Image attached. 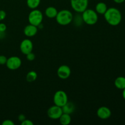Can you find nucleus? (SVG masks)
Wrapping results in <instances>:
<instances>
[{
    "instance_id": "obj_30",
    "label": "nucleus",
    "mask_w": 125,
    "mask_h": 125,
    "mask_svg": "<svg viewBox=\"0 0 125 125\" xmlns=\"http://www.w3.org/2000/svg\"><path fill=\"white\" fill-rule=\"evenodd\" d=\"M122 96H123V98H124L125 100V88L124 89H123V92H122Z\"/></svg>"
},
{
    "instance_id": "obj_28",
    "label": "nucleus",
    "mask_w": 125,
    "mask_h": 125,
    "mask_svg": "<svg viewBox=\"0 0 125 125\" xmlns=\"http://www.w3.org/2000/svg\"><path fill=\"white\" fill-rule=\"evenodd\" d=\"M6 37V33L5 32L0 31V39H3Z\"/></svg>"
},
{
    "instance_id": "obj_19",
    "label": "nucleus",
    "mask_w": 125,
    "mask_h": 125,
    "mask_svg": "<svg viewBox=\"0 0 125 125\" xmlns=\"http://www.w3.org/2000/svg\"><path fill=\"white\" fill-rule=\"evenodd\" d=\"M41 0H26L27 6L31 9H37L40 5Z\"/></svg>"
},
{
    "instance_id": "obj_5",
    "label": "nucleus",
    "mask_w": 125,
    "mask_h": 125,
    "mask_svg": "<svg viewBox=\"0 0 125 125\" xmlns=\"http://www.w3.org/2000/svg\"><path fill=\"white\" fill-rule=\"evenodd\" d=\"M53 101L55 105L62 107L68 101L67 94L63 90L56 92L53 96Z\"/></svg>"
},
{
    "instance_id": "obj_29",
    "label": "nucleus",
    "mask_w": 125,
    "mask_h": 125,
    "mask_svg": "<svg viewBox=\"0 0 125 125\" xmlns=\"http://www.w3.org/2000/svg\"><path fill=\"white\" fill-rule=\"evenodd\" d=\"M115 3L117 4H121V3H123V2H125V0H113Z\"/></svg>"
},
{
    "instance_id": "obj_18",
    "label": "nucleus",
    "mask_w": 125,
    "mask_h": 125,
    "mask_svg": "<svg viewBox=\"0 0 125 125\" xmlns=\"http://www.w3.org/2000/svg\"><path fill=\"white\" fill-rule=\"evenodd\" d=\"M37 78V73L35 71H30L28 72L26 76V79L28 83H33Z\"/></svg>"
},
{
    "instance_id": "obj_23",
    "label": "nucleus",
    "mask_w": 125,
    "mask_h": 125,
    "mask_svg": "<svg viewBox=\"0 0 125 125\" xmlns=\"http://www.w3.org/2000/svg\"><path fill=\"white\" fill-rule=\"evenodd\" d=\"M21 125H34V123L30 120H28L26 118L24 121L21 122Z\"/></svg>"
},
{
    "instance_id": "obj_4",
    "label": "nucleus",
    "mask_w": 125,
    "mask_h": 125,
    "mask_svg": "<svg viewBox=\"0 0 125 125\" xmlns=\"http://www.w3.org/2000/svg\"><path fill=\"white\" fill-rule=\"evenodd\" d=\"M43 16L40 10L37 9H32L28 15V21L29 24H31L35 26H39L42 23Z\"/></svg>"
},
{
    "instance_id": "obj_7",
    "label": "nucleus",
    "mask_w": 125,
    "mask_h": 125,
    "mask_svg": "<svg viewBox=\"0 0 125 125\" xmlns=\"http://www.w3.org/2000/svg\"><path fill=\"white\" fill-rule=\"evenodd\" d=\"M21 60L17 56H11L9 57L6 62V67L10 70L18 69L21 65Z\"/></svg>"
},
{
    "instance_id": "obj_21",
    "label": "nucleus",
    "mask_w": 125,
    "mask_h": 125,
    "mask_svg": "<svg viewBox=\"0 0 125 125\" xmlns=\"http://www.w3.org/2000/svg\"><path fill=\"white\" fill-rule=\"evenodd\" d=\"M26 59L28 61H32L35 59V56L32 52H31L29 53H28V54L26 55Z\"/></svg>"
},
{
    "instance_id": "obj_14",
    "label": "nucleus",
    "mask_w": 125,
    "mask_h": 125,
    "mask_svg": "<svg viewBox=\"0 0 125 125\" xmlns=\"http://www.w3.org/2000/svg\"><path fill=\"white\" fill-rule=\"evenodd\" d=\"M107 6L106 3L103 2H100L96 4L95 6V11L98 14L104 15L107 9Z\"/></svg>"
},
{
    "instance_id": "obj_26",
    "label": "nucleus",
    "mask_w": 125,
    "mask_h": 125,
    "mask_svg": "<svg viewBox=\"0 0 125 125\" xmlns=\"http://www.w3.org/2000/svg\"><path fill=\"white\" fill-rule=\"evenodd\" d=\"M7 29V26L6 24L3 23H0V31L1 32H6Z\"/></svg>"
},
{
    "instance_id": "obj_25",
    "label": "nucleus",
    "mask_w": 125,
    "mask_h": 125,
    "mask_svg": "<svg viewBox=\"0 0 125 125\" xmlns=\"http://www.w3.org/2000/svg\"><path fill=\"white\" fill-rule=\"evenodd\" d=\"M6 17V13L4 10H0V21L4 20Z\"/></svg>"
},
{
    "instance_id": "obj_9",
    "label": "nucleus",
    "mask_w": 125,
    "mask_h": 125,
    "mask_svg": "<svg viewBox=\"0 0 125 125\" xmlns=\"http://www.w3.org/2000/svg\"><path fill=\"white\" fill-rule=\"evenodd\" d=\"M20 49L23 54H28L31 52H32L33 43L30 39H25L22 40L20 45Z\"/></svg>"
},
{
    "instance_id": "obj_11",
    "label": "nucleus",
    "mask_w": 125,
    "mask_h": 125,
    "mask_svg": "<svg viewBox=\"0 0 125 125\" xmlns=\"http://www.w3.org/2000/svg\"><path fill=\"white\" fill-rule=\"evenodd\" d=\"M96 115L102 120H106L110 118L112 115L111 109L106 106H101L96 111Z\"/></svg>"
},
{
    "instance_id": "obj_8",
    "label": "nucleus",
    "mask_w": 125,
    "mask_h": 125,
    "mask_svg": "<svg viewBox=\"0 0 125 125\" xmlns=\"http://www.w3.org/2000/svg\"><path fill=\"white\" fill-rule=\"evenodd\" d=\"M63 114L62 107L56 105L51 106L47 111V115L48 117L52 120H57L60 118Z\"/></svg>"
},
{
    "instance_id": "obj_6",
    "label": "nucleus",
    "mask_w": 125,
    "mask_h": 125,
    "mask_svg": "<svg viewBox=\"0 0 125 125\" xmlns=\"http://www.w3.org/2000/svg\"><path fill=\"white\" fill-rule=\"evenodd\" d=\"M72 9L77 13H82L89 6V0H70Z\"/></svg>"
},
{
    "instance_id": "obj_27",
    "label": "nucleus",
    "mask_w": 125,
    "mask_h": 125,
    "mask_svg": "<svg viewBox=\"0 0 125 125\" xmlns=\"http://www.w3.org/2000/svg\"><path fill=\"white\" fill-rule=\"evenodd\" d=\"M18 120L20 121L21 122H22L23 121H24L26 119V117L24 114H20L18 117Z\"/></svg>"
},
{
    "instance_id": "obj_12",
    "label": "nucleus",
    "mask_w": 125,
    "mask_h": 125,
    "mask_svg": "<svg viewBox=\"0 0 125 125\" xmlns=\"http://www.w3.org/2000/svg\"><path fill=\"white\" fill-rule=\"evenodd\" d=\"M38 32V27L29 24L26 26L23 29L24 34L28 37H32L35 36Z\"/></svg>"
},
{
    "instance_id": "obj_24",
    "label": "nucleus",
    "mask_w": 125,
    "mask_h": 125,
    "mask_svg": "<svg viewBox=\"0 0 125 125\" xmlns=\"http://www.w3.org/2000/svg\"><path fill=\"white\" fill-rule=\"evenodd\" d=\"M2 125H14L15 123L11 120H5L2 122Z\"/></svg>"
},
{
    "instance_id": "obj_20",
    "label": "nucleus",
    "mask_w": 125,
    "mask_h": 125,
    "mask_svg": "<svg viewBox=\"0 0 125 125\" xmlns=\"http://www.w3.org/2000/svg\"><path fill=\"white\" fill-rule=\"evenodd\" d=\"M73 20H74V23L76 26H79L81 25L82 23L83 22V18H82L81 16H76V17H73Z\"/></svg>"
},
{
    "instance_id": "obj_15",
    "label": "nucleus",
    "mask_w": 125,
    "mask_h": 125,
    "mask_svg": "<svg viewBox=\"0 0 125 125\" xmlns=\"http://www.w3.org/2000/svg\"><path fill=\"white\" fill-rule=\"evenodd\" d=\"M62 111L63 113L68 114H71L73 113L75 110V106L74 104L72 102H67L62 107Z\"/></svg>"
},
{
    "instance_id": "obj_3",
    "label": "nucleus",
    "mask_w": 125,
    "mask_h": 125,
    "mask_svg": "<svg viewBox=\"0 0 125 125\" xmlns=\"http://www.w3.org/2000/svg\"><path fill=\"white\" fill-rule=\"evenodd\" d=\"M82 18L83 22L88 25H94L98 20V15L95 10L90 9H87L82 12Z\"/></svg>"
},
{
    "instance_id": "obj_22",
    "label": "nucleus",
    "mask_w": 125,
    "mask_h": 125,
    "mask_svg": "<svg viewBox=\"0 0 125 125\" xmlns=\"http://www.w3.org/2000/svg\"><path fill=\"white\" fill-rule=\"evenodd\" d=\"M7 58L4 55H0V65H6Z\"/></svg>"
},
{
    "instance_id": "obj_10",
    "label": "nucleus",
    "mask_w": 125,
    "mask_h": 125,
    "mask_svg": "<svg viewBox=\"0 0 125 125\" xmlns=\"http://www.w3.org/2000/svg\"><path fill=\"white\" fill-rule=\"evenodd\" d=\"M71 69L67 65H62L57 70V74L59 78L62 79H66L71 75Z\"/></svg>"
},
{
    "instance_id": "obj_16",
    "label": "nucleus",
    "mask_w": 125,
    "mask_h": 125,
    "mask_svg": "<svg viewBox=\"0 0 125 125\" xmlns=\"http://www.w3.org/2000/svg\"><path fill=\"white\" fill-rule=\"evenodd\" d=\"M59 120V122L61 125H68L70 124L71 122H72V117H71L70 114L63 113L61 115Z\"/></svg>"
},
{
    "instance_id": "obj_13",
    "label": "nucleus",
    "mask_w": 125,
    "mask_h": 125,
    "mask_svg": "<svg viewBox=\"0 0 125 125\" xmlns=\"http://www.w3.org/2000/svg\"><path fill=\"white\" fill-rule=\"evenodd\" d=\"M57 12H58V11H57V9L54 7H52V6L48 7L45 11V15L49 18H56Z\"/></svg>"
},
{
    "instance_id": "obj_1",
    "label": "nucleus",
    "mask_w": 125,
    "mask_h": 125,
    "mask_svg": "<svg viewBox=\"0 0 125 125\" xmlns=\"http://www.w3.org/2000/svg\"><path fill=\"white\" fill-rule=\"evenodd\" d=\"M104 17L107 23L113 26L118 25L122 21V13L120 11L115 7H110L107 9L104 14Z\"/></svg>"
},
{
    "instance_id": "obj_2",
    "label": "nucleus",
    "mask_w": 125,
    "mask_h": 125,
    "mask_svg": "<svg viewBox=\"0 0 125 125\" xmlns=\"http://www.w3.org/2000/svg\"><path fill=\"white\" fill-rule=\"evenodd\" d=\"M56 20L61 26H67L70 24L73 19V13L69 10L63 9L57 12Z\"/></svg>"
},
{
    "instance_id": "obj_17",
    "label": "nucleus",
    "mask_w": 125,
    "mask_h": 125,
    "mask_svg": "<svg viewBox=\"0 0 125 125\" xmlns=\"http://www.w3.org/2000/svg\"><path fill=\"white\" fill-rule=\"evenodd\" d=\"M114 85L116 88L123 90L125 88V77L118 76L114 81Z\"/></svg>"
}]
</instances>
